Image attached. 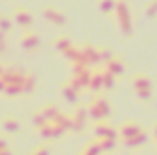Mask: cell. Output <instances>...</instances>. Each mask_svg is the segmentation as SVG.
<instances>
[{
  "instance_id": "1",
  "label": "cell",
  "mask_w": 157,
  "mask_h": 155,
  "mask_svg": "<svg viewBox=\"0 0 157 155\" xmlns=\"http://www.w3.org/2000/svg\"><path fill=\"white\" fill-rule=\"evenodd\" d=\"M4 128H6V130H9V131H17V130H18V120L9 117V119H6V120H4Z\"/></svg>"
},
{
  "instance_id": "2",
  "label": "cell",
  "mask_w": 157,
  "mask_h": 155,
  "mask_svg": "<svg viewBox=\"0 0 157 155\" xmlns=\"http://www.w3.org/2000/svg\"><path fill=\"white\" fill-rule=\"evenodd\" d=\"M31 155H49V152H48V148H46V146H42V144H40V146H37V148L33 150V153H31Z\"/></svg>"
}]
</instances>
